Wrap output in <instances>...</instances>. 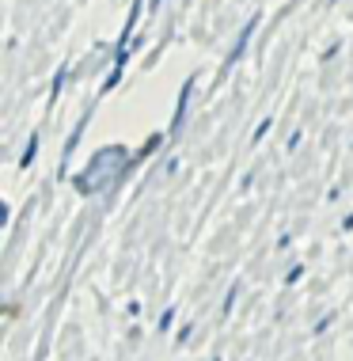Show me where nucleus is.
<instances>
[{
	"label": "nucleus",
	"instance_id": "nucleus-1",
	"mask_svg": "<svg viewBox=\"0 0 353 361\" xmlns=\"http://www.w3.org/2000/svg\"><path fill=\"white\" fill-rule=\"evenodd\" d=\"M130 149L125 145H106V149H95L92 160L84 164V171L76 175V190L80 194H103L111 190L118 179L125 175V168H130Z\"/></svg>",
	"mask_w": 353,
	"mask_h": 361
},
{
	"label": "nucleus",
	"instance_id": "nucleus-2",
	"mask_svg": "<svg viewBox=\"0 0 353 361\" xmlns=\"http://www.w3.org/2000/svg\"><path fill=\"white\" fill-rule=\"evenodd\" d=\"M254 27H259V16H251L247 23H243V31H240V38H235V46H232V54H228V61L224 65H235L243 54H247V46H251V35H254Z\"/></svg>",
	"mask_w": 353,
	"mask_h": 361
},
{
	"label": "nucleus",
	"instance_id": "nucleus-3",
	"mask_svg": "<svg viewBox=\"0 0 353 361\" xmlns=\"http://www.w3.org/2000/svg\"><path fill=\"white\" fill-rule=\"evenodd\" d=\"M190 95H194V76L182 84V92H179V103H175V118H171V133H175V130H182L186 111H190Z\"/></svg>",
	"mask_w": 353,
	"mask_h": 361
},
{
	"label": "nucleus",
	"instance_id": "nucleus-4",
	"mask_svg": "<svg viewBox=\"0 0 353 361\" xmlns=\"http://www.w3.org/2000/svg\"><path fill=\"white\" fill-rule=\"evenodd\" d=\"M38 156V133H31V141H27V149L23 156H19V168H31V160Z\"/></svg>",
	"mask_w": 353,
	"mask_h": 361
}]
</instances>
